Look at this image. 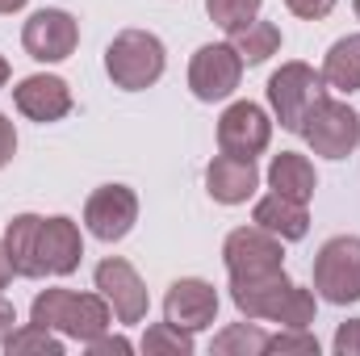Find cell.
Masks as SVG:
<instances>
[{
	"label": "cell",
	"mask_w": 360,
	"mask_h": 356,
	"mask_svg": "<svg viewBox=\"0 0 360 356\" xmlns=\"http://www.w3.org/2000/svg\"><path fill=\"white\" fill-rule=\"evenodd\" d=\"M30 323L38 327H51L68 340H80L89 344L96 336L109 331L113 323V310L101 293H76V289H42L30 306Z\"/></svg>",
	"instance_id": "6da1fadb"
},
{
	"label": "cell",
	"mask_w": 360,
	"mask_h": 356,
	"mask_svg": "<svg viewBox=\"0 0 360 356\" xmlns=\"http://www.w3.org/2000/svg\"><path fill=\"white\" fill-rule=\"evenodd\" d=\"M168 68V51L151 30H122L105 46V72L122 92L151 89Z\"/></svg>",
	"instance_id": "7a4b0ae2"
},
{
	"label": "cell",
	"mask_w": 360,
	"mask_h": 356,
	"mask_svg": "<svg viewBox=\"0 0 360 356\" xmlns=\"http://www.w3.org/2000/svg\"><path fill=\"white\" fill-rule=\"evenodd\" d=\"M327 96V80L323 72H314L310 63H281L276 72L269 76V105H272V117L281 122V130L289 134H302V122L306 113Z\"/></svg>",
	"instance_id": "3957f363"
},
{
	"label": "cell",
	"mask_w": 360,
	"mask_h": 356,
	"mask_svg": "<svg viewBox=\"0 0 360 356\" xmlns=\"http://www.w3.org/2000/svg\"><path fill=\"white\" fill-rule=\"evenodd\" d=\"M314 293L331 306L360 302V239L335 235L314 256Z\"/></svg>",
	"instance_id": "277c9868"
},
{
	"label": "cell",
	"mask_w": 360,
	"mask_h": 356,
	"mask_svg": "<svg viewBox=\"0 0 360 356\" xmlns=\"http://www.w3.org/2000/svg\"><path fill=\"white\" fill-rule=\"evenodd\" d=\"M302 139H306L310 151L323 155V160H348V155L356 151V143H360L356 109H352L348 101H331V96H323V101L306 113V122H302Z\"/></svg>",
	"instance_id": "5b68a950"
},
{
	"label": "cell",
	"mask_w": 360,
	"mask_h": 356,
	"mask_svg": "<svg viewBox=\"0 0 360 356\" xmlns=\"http://www.w3.org/2000/svg\"><path fill=\"white\" fill-rule=\"evenodd\" d=\"M222 265H226L231 281H256V276H269V272L285 268V248L272 231L252 222V227H239V231L226 235Z\"/></svg>",
	"instance_id": "8992f818"
},
{
	"label": "cell",
	"mask_w": 360,
	"mask_h": 356,
	"mask_svg": "<svg viewBox=\"0 0 360 356\" xmlns=\"http://www.w3.org/2000/svg\"><path fill=\"white\" fill-rule=\"evenodd\" d=\"M239 80H243V59H239V51L231 42H205L188 59V89L205 105L226 101L239 89Z\"/></svg>",
	"instance_id": "52a82bcc"
},
{
	"label": "cell",
	"mask_w": 360,
	"mask_h": 356,
	"mask_svg": "<svg viewBox=\"0 0 360 356\" xmlns=\"http://www.w3.org/2000/svg\"><path fill=\"white\" fill-rule=\"evenodd\" d=\"M21 46L38 63H63L80 46V25L68 8H38L21 25Z\"/></svg>",
	"instance_id": "ba28073f"
},
{
	"label": "cell",
	"mask_w": 360,
	"mask_h": 356,
	"mask_svg": "<svg viewBox=\"0 0 360 356\" xmlns=\"http://www.w3.org/2000/svg\"><path fill=\"white\" fill-rule=\"evenodd\" d=\"M272 143V117L256 101H235L226 105V113L218 117V151L222 155H239V160H256L264 155Z\"/></svg>",
	"instance_id": "9c48e42d"
},
{
	"label": "cell",
	"mask_w": 360,
	"mask_h": 356,
	"mask_svg": "<svg viewBox=\"0 0 360 356\" xmlns=\"http://www.w3.org/2000/svg\"><path fill=\"white\" fill-rule=\"evenodd\" d=\"M139 222V197L130 184H101L84 201V227L101 243H117Z\"/></svg>",
	"instance_id": "30bf717a"
},
{
	"label": "cell",
	"mask_w": 360,
	"mask_h": 356,
	"mask_svg": "<svg viewBox=\"0 0 360 356\" xmlns=\"http://www.w3.org/2000/svg\"><path fill=\"white\" fill-rule=\"evenodd\" d=\"M96 289H101V298L109 302V310H113L117 323H143V319H147L151 298H147V285H143V276L134 272L130 260L105 256V260L96 265Z\"/></svg>",
	"instance_id": "8fae6325"
},
{
	"label": "cell",
	"mask_w": 360,
	"mask_h": 356,
	"mask_svg": "<svg viewBox=\"0 0 360 356\" xmlns=\"http://www.w3.org/2000/svg\"><path fill=\"white\" fill-rule=\"evenodd\" d=\"M164 319L180 327V331H205L214 327L218 319V289L201 276H180L168 285V298H164Z\"/></svg>",
	"instance_id": "7c38bea8"
},
{
	"label": "cell",
	"mask_w": 360,
	"mask_h": 356,
	"mask_svg": "<svg viewBox=\"0 0 360 356\" xmlns=\"http://www.w3.org/2000/svg\"><path fill=\"white\" fill-rule=\"evenodd\" d=\"M13 105H17V113H25L30 122H42V126L63 122L72 113V89H68V80L38 72V76H25L13 89Z\"/></svg>",
	"instance_id": "4fadbf2b"
},
{
	"label": "cell",
	"mask_w": 360,
	"mask_h": 356,
	"mask_svg": "<svg viewBox=\"0 0 360 356\" xmlns=\"http://www.w3.org/2000/svg\"><path fill=\"white\" fill-rule=\"evenodd\" d=\"M38 256H42V272L46 276H68L76 272L84 260V239H80V227L63 214L55 218H42V239H38Z\"/></svg>",
	"instance_id": "5bb4252c"
},
{
	"label": "cell",
	"mask_w": 360,
	"mask_h": 356,
	"mask_svg": "<svg viewBox=\"0 0 360 356\" xmlns=\"http://www.w3.org/2000/svg\"><path fill=\"white\" fill-rule=\"evenodd\" d=\"M205 189L218 205H243L260 189V168H256V160L214 155L210 168H205Z\"/></svg>",
	"instance_id": "9a60e30c"
},
{
	"label": "cell",
	"mask_w": 360,
	"mask_h": 356,
	"mask_svg": "<svg viewBox=\"0 0 360 356\" xmlns=\"http://www.w3.org/2000/svg\"><path fill=\"white\" fill-rule=\"evenodd\" d=\"M38 239H42V218L38 214H17L8 227H4V256L13 265V276H25V281H38L46 276L42 272V256H38Z\"/></svg>",
	"instance_id": "2e32d148"
},
{
	"label": "cell",
	"mask_w": 360,
	"mask_h": 356,
	"mask_svg": "<svg viewBox=\"0 0 360 356\" xmlns=\"http://www.w3.org/2000/svg\"><path fill=\"white\" fill-rule=\"evenodd\" d=\"M252 222L264 227V231H272L281 243H297V239H306V231H310V214H306V205L293 201V197H281V193H269V197L256 201Z\"/></svg>",
	"instance_id": "e0dca14e"
},
{
	"label": "cell",
	"mask_w": 360,
	"mask_h": 356,
	"mask_svg": "<svg viewBox=\"0 0 360 356\" xmlns=\"http://www.w3.org/2000/svg\"><path fill=\"white\" fill-rule=\"evenodd\" d=\"M269 189L272 193H281V197H293V201L310 205V197H314V189H319L314 164H310L306 155H297V151H281V155H272Z\"/></svg>",
	"instance_id": "ac0fdd59"
},
{
	"label": "cell",
	"mask_w": 360,
	"mask_h": 356,
	"mask_svg": "<svg viewBox=\"0 0 360 356\" xmlns=\"http://www.w3.org/2000/svg\"><path fill=\"white\" fill-rule=\"evenodd\" d=\"M323 80L335 92H360V34L331 42V51L323 59Z\"/></svg>",
	"instance_id": "d6986e66"
},
{
	"label": "cell",
	"mask_w": 360,
	"mask_h": 356,
	"mask_svg": "<svg viewBox=\"0 0 360 356\" xmlns=\"http://www.w3.org/2000/svg\"><path fill=\"white\" fill-rule=\"evenodd\" d=\"M231 46L239 51V59H243V68H260L264 59H272L276 51H281V30L272 25V21H248L243 30H235L231 34Z\"/></svg>",
	"instance_id": "ffe728a7"
},
{
	"label": "cell",
	"mask_w": 360,
	"mask_h": 356,
	"mask_svg": "<svg viewBox=\"0 0 360 356\" xmlns=\"http://www.w3.org/2000/svg\"><path fill=\"white\" fill-rule=\"evenodd\" d=\"M264 348H269V331H260L256 319L231 323L226 331L214 336V352L218 356H264Z\"/></svg>",
	"instance_id": "44dd1931"
},
{
	"label": "cell",
	"mask_w": 360,
	"mask_h": 356,
	"mask_svg": "<svg viewBox=\"0 0 360 356\" xmlns=\"http://www.w3.org/2000/svg\"><path fill=\"white\" fill-rule=\"evenodd\" d=\"M8 356L17 352H38V356H63V340L51 331V327H38V323H25V327H13L8 340H4Z\"/></svg>",
	"instance_id": "7402d4cb"
},
{
	"label": "cell",
	"mask_w": 360,
	"mask_h": 356,
	"mask_svg": "<svg viewBox=\"0 0 360 356\" xmlns=\"http://www.w3.org/2000/svg\"><path fill=\"white\" fill-rule=\"evenodd\" d=\"M139 348L147 356H193V336L180 331V327H172V323L164 319V323L147 327V336H143Z\"/></svg>",
	"instance_id": "603a6c76"
},
{
	"label": "cell",
	"mask_w": 360,
	"mask_h": 356,
	"mask_svg": "<svg viewBox=\"0 0 360 356\" xmlns=\"http://www.w3.org/2000/svg\"><path fill=\"white\" fill-rule=\"evenodd\" d=\"M260 4H264V0H205V13H210V21H214L218 30L235 34V30H243L248 21L260 17Z\"/></svg>",
	"instance_id": "cb8c5ba5"
},
{
	"label": "cell",
	"mask_w": 360,
	"mask_h": 356,
	"mask_svg": "<svg viewBox=\"0 0 360 356\" xmlns=\"http://www.w3.org/2000/svg\"><path fill=\"white\" fill-rule=\"evenodd\" d=\"M272 356H319V340L310 336V327H281L276 336H269Z\"/></svg>",
	"instance_id": "d4e9b609"
},
{
	"label": "cell",
	"mask_w": 360,
	"mask_h": 356,
	"mask_svg": "<svg viewBox=\"0 0 360 356\" xmlns=\"http://www.w3.org/2000/svg\"><path fill=\"white\" fill-rule=\"evenodd\" d=\"M331 348H335V356H360V319L340 323V331H335Z\"/></svg>",
	"instance_id": "484cf974"
},
{
	"label": "cell",
	"mask_w": 360,
	"mask_h": 356,
	"mask_svg": "<svg viewBox=\"0 0 360 356\" xmlns=\"http://www.w3.org/2000/svg\"><path fill=\"white\" fill-rule=\"evenodd\" d=\"M285 8L293 17H302V21H323L335 8V0H285Z\"/></svg>",
	"instance_id": "4316f807"
},
{
	"label": "cell",
	"mask_w": 360,
	"mask_h": 356,
	"mask_svg": "<svg viewBox=\"0 0 360 356\" xmlns=\"http://www.w3.org/2000/svg\"><path fill=\"white\" fill-rule=\"evenodd\" d=\"M89 352L92 356H109V352H134V344L126 340V336H96V340H89Z\"/></svg>",
	"instance_id": "83f0119b"
},
{
	"label": "cell",
	"mask_w": 360,
	"mask_h": 356,
	"mask_svg": "<svg viewBox=\"0 0 360 356\" xmlns=\"http://www.w3.org/2000/svg\"><path fill=\"white\" fill-rule=\"evenodd\" d=\"M13 155H17V130H13V122L0 113V168H4Z\"/></svg>",
	"instance_id": "f1b7e54d"
},
{
	"label": "cell",
	"mask_w": 360,
	"mask_h": 356,
	"mask_svg": "<svg viewBox=\"0 0 360 356\" xmlns=\"http://www.w3.org/2000/svg\"><path fill=\"white\" fill-rule=\"evenodd\" d=\"M13 323H17V314H13V306L0 298V344L8 340V331H13Z\"/></svg>",
	"instance_id": "f546056e"
},
{
	"label": "cell",
	"mask_w": 360,
	"mask_h": 356,
	"mask_svg": "<svg viewBox=\"0 0 360 356\" xmlns=\"http://www.w3.org/2000/svg\"><path fill=\"white\" fill-rule=\"evenodd\" d=\"M8 281H13V265H8V256H4V243H0V293L8 289Z\"/></svg>",
	"instance_id": "4dcf8cb0"
},
{
	"label": "cell",
	"mask_w": 360,
	"mask_h": 356,
	"mask_svg": "<svg viewBox=\"0 0 360 356\" xmlns=\"http://www.w3.org/2000/svg\"><path fill=\"white\" fill-rule=\"evenodd\" d=\"M30 0H0V13H17V8H25Z\"/></svg>",
	"instance_id": "1f68e13d"
},
{
	"label": "cell",
	"mask_w": 360,
	"mask_h": 356,
	"mask_svg": "<svg viewBox=\"0 0 360 356\" xmlns=\"http://www.w3.org/2000/svg\"><path fill=\"white\" fill-rule=\"evenodd\" d=\"M4 84H8V59L0 55V89H4Z\"/></svg>",
	"instance_id": "d6a6232c"
},
{
	"label": "cell",
	"mask_w": 360,
	"mask_h": 356,
	"mask_svg": "<svg viewBox=\"0 0 360 356\" xmlns=\"http://www.w3.org/2000/svg\"><path fill=\"white\" fill-rule=\"evenodd\" d=\"M352 13H356V17H360V0H352Z\"/></svg>",
	"instance_id": "836d02e7"
}]
</instances>
